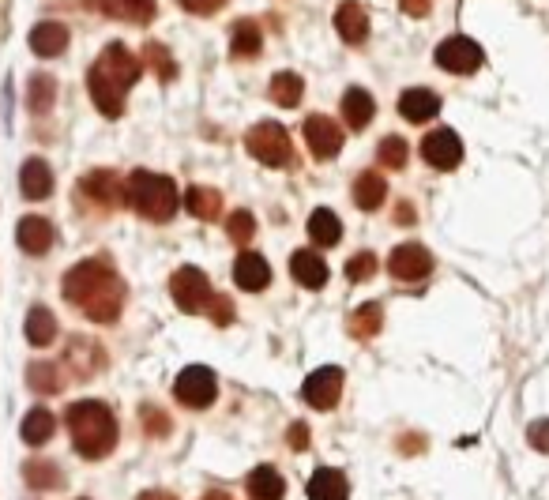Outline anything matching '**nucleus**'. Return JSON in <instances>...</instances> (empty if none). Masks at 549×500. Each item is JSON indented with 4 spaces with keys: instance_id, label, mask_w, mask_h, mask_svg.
I'll use <instances>...</instances> for the list:
<instances>
[{
    "instance_id": "f257e3e1",
    "label": "nucleus",
    "mask_w": 549,
    "mask_h": 500,
    "mask_svg": "<svg viewBox=\"0 0 549 500\" xmlns=\"http://www.w3.org/2000/svg\"><path fill=\"white\" fill-rule=\"evenodd\" d=\"M64 301L95 324H113L125 309V282L106 260H83L64 275Z\"/></svg>"
},
{
    "instance_id": "f03ea898",
    "label": "nucleus",
    "mask_w": 549,
    "mask_h": 500,
    "mask_svg": "<svg viewBox=\"0 0 549 500\" xmlns=\"http://www.w3.org/2000/svg\"><path fill=\"white\" fill-rule=\"evenodd\" d=\"M140 72H143V61L132 57L121 42L102 49V57H98V61L91 64V72H87V87H91V98H95L102 117H121V113H125V94L128 87L140 79Z\"/></svg>"
},
{
    "instance_id": "7ed1b4c3",
    "label": "nucleus",
    "mask_w": 549,
    "mask_h": 500,
    "mask_svg": "<svg viewBox=\"0 0 549 500\" xmlns=\"http://www.w3.org/2000/svg\"><path fill=\"white\" fill-rule=\"evenodd\" d=\"M68 433L83 459H106L117 444V418L106 403L83 399V403L68 407Z\"/></svg>"
},
{
    "instance_id": "20e7f679",
    "label": "nucleus",
    "mask_w": 549,
    "mask_h": 500,
    "mask_svg": "<svg viewBox=\"0 0 549 500\" xmlns=\"http://www.w3.org/2000/svg\"><path fill=\"white\" fill-rule=\"evenodd\" d=\"M125 200L143 219L151 222H170L181 207V196H177V185H173L166 173H151V170H136L125 181Z\"/></svg>"
},
{
    "instance_id": "39448f33",
    "label": "nucleus",
    "mask_w": 549,
    "mask_h": 500,
    "mask_svg": "<svg viewBox=\"0 0 549 500\" xmlns=\"http://www.w3.org/2000/svg\"><path fill=\"white\" fill-rule=\"evenodd\" d=\"M249 155L256 162H264L271 170H283V166H294V147H290V136H286L283 125H275V121H260V125L249 132Z\"/></svg>"
},
{
    "instance_id": "423d86ee",
    "label": "nucleus",
    "mask_w": 549,
    "mask_h": 500,
    "mask_svg": "<svg viewBox=\"0 0 549 500\" xmlns=\"http://www.w3.org/2000/svg\"><path fill=\"white\" fill-rule=\"evenodd\" d=\"M170 294L177 301V309L181 313H204L207 301H211V282L200 267H177L170 279Z\"/></svg>"
},
{
    "instance_id": "0eeeda50",
    "label": "nucleus",
    "mask_w": 549,
    "mask_h": 500,
    "mask_svg": "<svg viewBox=\"0 0 549 500\" xmlns=\"http://www.w3.org/2000/svg\"><path fill=\"white\" fill-rule=\"evenodd\" d=\"M173 395L192 410H204L215 403V395H219V380L215 373L207 369V365H189L185 373L177 376V384H173Z\"/></svg>"
},
{
    "instance_id": "6e6552de",
    "label": "nucleus",
    "mask_w": 549,
    "mask_h": 500,
    "mask_svg": "<svg viewBox=\"0 0 549 500\" xmlns=\"http://www.w3.org/2000/svg\"><path fill=\"white\" fill-rule=\"evenodd\" d=\"M482 46L471 42V38H463V34H455V38H444L437 46V64L444 72H452V76H471L482 68Z\"/></svg>"
},
{
    "instance_id": "1a4fd4ad",
    "label": "nucleus",
    "mask_w": 549,
    "mask_h": 500,
    "mask_svg": "<svg viewBox=\"0 0 549 500\" xmlns=\"http://www.w3.org/2000/svg\"><path fill=\"white\" fill-rule=\"evenodd\" d=\"M301 391H305V399H309L316 410H331L339 403V395H343V369H335V365L313 369V373L305 376Z\"/></svg>"
},
{
    "instance_id": "9d476101",
    "label": "nucleus",
    "mask_w": 549,
    "mask_h": 500,
    "mask_svg": "<svg viewBox=\"0 0 549 500\" xmlns=\"http://www.w3.org/2000/svg\"><path fill=\"white\" fill-rule=\"evenodd\" d=\"M422 158L433 170H455L463 162V143L452 128H437L422 140Z\"/></svg>"
},
{
    "instance_id": "9b49d317",
    "label": "nucleus",
    "mask_w": 549,
    "mask_h": 500,
    "mask_svg": "<svg viewBox=\"0 0 549 500\" xmlns=\"http://www.w3.org/2000/svg\"><path fill=\"white\" fill-rule=\"evenodd\" d=\"M305 143L316 158H335L343 147V128L324 113H313V117H305Z\"/></svg>"
},
{
    "instance_id": "f8f14e48",
    "label": "nucleus",
    "mask_w": 549,
    "mask_h": 500,
    "mask_svg": "<svg viewBox=\"0 0 549 500\" xmlns=\"http://www.w3.org/2000/svg\"><path fill=\"white\" fill-rule=\"evenodd\" d=\"M388 271H392L399 282H422L429 271H433V256L422 249V245H399L388 260Z\"/></svg>"
},
{
    "instance_id": "ddd939ff",
    "label": "nucleus",
    "mask_w": 549,
    "mask_h": 500,
    "mask_svg": "<svg viewBox=\"0 0 549 500\" xmlns=\"http://www.w3.org/2000/svg\"><path fill=\"white\" fill-rule=\"evenodd\" d=\"M79 192L91 200V204L98 207H117V204H125V185L117 181V173L110 170H95V173H87L83 181H79Z\"/></svg>"
},
{
    "instance_id": "4468645a",
    "label": "nucleus",
    "mask_w": 549,
    "mask_h": 500,
    "mask_svg": "<svg viewBox=\"0 0 549 500\" xmlns=\"http://www.w3.org/2000/svg\"><path fill=\"white\" fill-rule=\"evenodd\" d=\"M335 31L350 46H361L369 38V16H365V8H361L358 0H346V4L335 8Z\"/></svg>"
},
{
    "instance_id": "2eb2a0df",
    "label": "nucleus",
    "mask_w": 549,
    "mask_h": 500,
    "mask_svg": "<svg viewBox=\"0 0 549 500\" xmlns=\"http://www.w3.org/2000/svg\"><path fill=\"white\" fill-rule=\"evenodd\" d=\"M234 282L241 290H249V294H260L271 282V267H267V260L260 252H241L234 264Z\"/></svg>"
},
{
    "instance_id": "dca6fc26",
    "label": "nucleus",
    "mask_w": 549,
    "mask_h": 500,
    "mask_svg": "<svg viewBox=\"0 0 549 500\" xmlns=\"http://www.w3.org/2000/svg\"><path fill=\"white\" fill-rule=\"evenodd\" d=\"M53 226H49L42 215H27V219L19 222V230H16V241H19V249L23 252H31V256H46L49 245H53Z\"/></svg>"
},
{
    "instance_id": "f3484780",
    "label": "nucleus",
    "mask_w": 549,
    "mask_h": 500,
    "mask_svg": "<svg viewBox=\"0 0 549 500\" xmlns=\"http://www.w3.org/2000/svg\"><path fill=\"white\" fill-rule=\"evenodd\" d=\"M290 275H294L305 290H320V286L328 282V264H324L320 252L301 249V252H294V260H290Z\"/></svg>"
},
{
    "instance_id": "a211bd4d",
    "label": "nucleus",
    "mask_w": 549,
    "mask_h": 500,
    "mask_svg": "<svg viewBox=\"0 0 549 500\" xmlns=\"http://www.w3.org/2000/svg\"><path fill=\"white\" fill-rule=\"evenodd\" d=\"M399 113L407 117L410 125H425L429 117L440 113V98L433 91H425V87H410V91H403V98H399Z\"/></svg>"
},
{
    "instance_id": "6ab92c4d",
    "label": "nucleus",
    "mask_w": 549,
    "mask_h": 500,
    "mask_svg": "<svg viewBox=\"0 0 549 500\" xmlns=\"http://www.w3.org/2000/svg\"><path fill=\"white\" fill-rule=\"evenodd\" d=\"M19 188L27 200H46L53 192V170H49L42 158H27L23 170H19Z\"/></svg>"
},
{
    "instance_id": "aec40b11",
    "label": "nucleus",
    "mask_w": 549,
    "mask_h": 500,
    "mask_svg": "<svg viewBox=\"0 0 549 500\" xmlns=\"http://www.w3.org/2000/svg\"><path fill=\"white\" fill-rule=\"evenodd\" d=\"M106 16L125 19V23H151L155 19V0H91Z\"/></svg>"
},
{
    "instance_id": "412c9836",
    "label": "nucleus",
    "mask_w": 549,
    "mask_h": 500,
    "mask_svg": "<svg viewBox=\"0 0 549 500\" xmlns=\"http://www.w3.org/2000/svg\"><path fill=\"white\" fill-rule=\"evenodd\" d=\"M350 497V485H346L343 470L320 467L309 478V500H346Z\"/></svg>"
},
{
    "instance_id": "4be33fe9",
    "label": "nucleus",
    "mask_w": 549,
    "mask_h": 500,
    "mask_svg": "<svg viewBox=\"0 0 549 500\" xmlns=\"http://www.w3.org/2000/svg\"><path fill=\"white\" fill-rule=\"evenodd\" d=\"M31 49L38 57H61L64 49H68V27L64 23H38L31 31Z\"/></svg>"
},
{
    "instance_id": "5701e85b",
    "label": "nucleus",
    "mask_w": 549,
    "mask_h": 500,
    "mask_svg": "<svg viewBox=\"0 0 549 500\" xmlns=\"http://www.w3.org/2000/svg\"><path fill=\"white\" fill-rule=\"evenodd\" d=\"M245 489H249V497L252 500H283V493H286V482H283V474L275 467H256L245 478Z\"/></svg>"
},
{
    "instance_id": "b1692460",
    "label": "nucleus",
    "mask_w": 549,
    "mask_h": 500,
    "mask_svg": "<svg viewBox=\"0 0 549 500\" xmlns=\"http://www.w3.org/2000/svg\"><path fill=\"white\" fill-rule=\"evenodd\" d=\"M309 237H313V245H320V249L339 245V237H343V222H339V215L328 211V207H316L313 215H309Z\"/></svg>"
},
{
    "instance_id": "393cba45",
    "label": "nucleus",
    "mask_w": 549,
    "mask_h": 500,
    "mask_svg": "<svg viewBox=\"0 0 549 500\" xmlns=\"http://www.w3.org/2000/svg\"><path fill=\"white\" fill-rule=\"evenodd\" d=\"M68 365L76 369V376H95L102 365H106V354L98 350L91 339H72V346H68Z\"/></svg>"
},
{
    "instance_id": "a878e982",
    "label": "nucleus",
    "mask_w": 549,
    "mask_h": 500,
    "mask_svg": "<svg viewBox=\"0 0 549 500\" xmlns=\"http://www.w3.org/2000/svg\"><path fill=\"white\" fill-rule=\"evenodd\" d=\"M373 113H377V102H373V94L361 91V87H350L343 94V117L350 128H365L373 121Z\"/></svg>"
},
{
    "instance_id": "bb28decb",
    "label": "nucleus",
    "mask_w": 549,
    "mask_h": 500,
    "mask_svg": "<svg viewBox=\"0 0 549 500\" xmlns=\"http://www.w3.org/2000/svg\"><path fill=\"white\" fill-rule=\"evenodd\" d=\"M185 207H189L196 219L215 222L222 215V192H215V188L207 185H192L189 192H185Z\"/></svg>"
},
{
    "instance_id": "cd10ccee",
    "label": "nucleus",
    "mask_w": 549,
    "mask_h": 500,
    "mask_svg": "<svg viewBox=\"0 0 549 500\" xmlns=\"http://www.w3.org/2000/svg\"><path fill=\"white\" fill-rule=\"evenodd\" d=\"M384 196H388V185H384V177L373 170H365L354 181V204L361 207V211H377L380 204H384Z\"/></svg>"
},
{
    "instance_id": "c85d7f7f",
    "label": "nucleus",
    "mask_w": 549,
    "mask_h": 500,
    "mask_svg": "<svg viewBox=\"0 0 549 500\" xmlns=\"http://www.w3.org/2000/svg\"><path fill=\"white\" fill-rule=\"evenodd\" d=\"M301 94H305V79H301L298 72H279V76L271 79V102H275V106L294 110L301 102Z\"/></svg>"
},
{
    "instance_id": "c756f323",
    "label": "nucleus",
    "mask_w": 549,
    "mask_h": 500,
    "mask_svg": "<svg viewBox=\"0 0 549 500\" xmlns=\"http://www.w3.org/2000/svg\"><path fill=\"white\" fill-rule=\"evenodd\" d=\"M53 433H57V418H53L46 407H34L31 414L23 418V440H27L31 448H42Z\"/></svg>"
},
{
    "instance_id": "7c9ffc66",
    "label": "nucleus",
    "mask_w": 549,
    "mask_h": 500,
    "mask_svg": "<svg viewBox=\"0 0 549 500\" xmlns=\"http://www.w3.org/2000/svg\"><path fill=\"white\" fill-rule=\"evenodd\" d=\"M53 339H57V320H53L49 309L34 305L31 313H27V343L31 346H49Z\"/></svg>"
},
{
    "instance_id": "2f4dec72",
    "label": "nucleus",
    "mask_w": 549,
    "mask_h": 500,
    "mask_svg": "<svg viewBox=\"0 0 549 500\" xmlns=\"http://www.w3.org/2000/svg\"><path fill=\"white\" fill-rule=\"evenodd\" d=\"M260 27L252 23V19H237L234 23V34H230V49H234V57H256L260 53Z\"/></svg>"
},
{
    "instance_id": "473e14b6",
    "label": "nucleus",
    "mask_w": 549,
    "mask_h": 500,
    "mask_svg": "<svg viewBox=\"0 0 549 500\" xmlns=\"http://www.w3.org/2000/svg\"><path fill=\"white\" fill-rule=\"evenodd\" d=\"M27 102H31L34 113L53 110V102H57V79L46 76V72H38V76L27 83Z\"/></svg>"
},
{
    "instance_id": "72a5a7b5",
    "label": "nucleus",
    "mask_w": 549,
    "mask_h": 500,
    "mask_svg": "<svg viewBox=\"0 0 549 500\" xmlns=\"http://www.w3.org/2000/svg\"><path fill=\"white\" fill-rule=\"evenodd\" d=\"M27 384L42 395H57L64 388V376H61V365H49V361H38L27 369Z\"/></svg>"
},
{
    "instance_id": "f704fd0d",
    "label": "nucleus",
    "mask_w": 549,
    "mask_h": 500,
    "mask_svg": "<svg viewBox=\"0 0 549 500\" xmlns=\"http://www.w3.org/2000/svg\"><path fill=\"white\" fill-rule=\"evenodd\" d=\"M384 324V316H380V305H361L358 313L350 316V335H358V339H373Z\"/></svg>"
},
{
    "instance_id": "c9c22d12",
    "label": "nucleus",
    "mask_w": 549,
    "mask_h": 500,
    "mask_svg": "<svg viewBox=\"0 0 549 500\" xmlns=\"http://www.w3.org/2000/svg\"><path fill=\"white\" fill-rule=\"evenodd\" d=\"M377 158L388 166V170H403V166H407V143H403V136H388V140H380Z\"/></svg>"
},
{
    "instance_id": "e433bc0d",
    "label": "nucleus",
    "mask_w": 549,
    "mask_h": 500,
    "mask_svg": "<svg viewBox=\"0 0 549 500\" xmlns=\"http://www.w3.org/2000/svg\"><path fill=\"white\" fill-rule=\"evenodd\" d=\"M27 482L34 489H49V485L61 482V470L53 467V463H46V459H34V463H27Z\"/></svg>"
},
{
    "instance_id": "4c0bfd02",
    "label": "nucleus",
    "mask_w": 549,
    "mask_h": 500,
    "mask_svg": "<svg viewBox=\"0 0 549 500\" xmlns=\"http://www.w3.org/2000/svg\"><path fill=\"white\" fill-rule=\"evenodd\" d=\"M226 234L234 237L237 245H249L252 237H256V219H252L249 211H234L230 222H226Z\"/></svg>"
},
{
    "instance_id": "58836bf2",
    "label": "nucleus",
    "mask_w": 549,
    "mask_h": 500,
    "mask_svg": "<svg viewBox=\"0 0 549 500\" xmlns=\"http://www.w3.org/2000/svg\"><path fill=\"white\" fill-rule=\"evenodd\" d=\"M373 275H377V256H373V252H358V256H350V264H346V279L369 282Z\"/></svg>"
},
{
    "instance_id": "ea45409f",
    "label": "nucleus",
    "mask_w": 549,
    "mask_h": 500,
    "mask_svg": "<svg viewBox=\"0 0 549 500\" xmlns=\"http://www.w3.org/2000/svg\"><path fill=\"white\" fill-rule=\"evenodd\" d=\"M143 61L155 64L158 76H162V79H173V72H177V68H173V61H170V53H166V49L158 46V42H151V46H147V53H143Z\"/></svg>"
},
{
    "instance_id": "a19ab883",
    "label": "nucleus",
    "mask_w": 549,
    "mask_h": 500,
    "mask_svg": "<svg viewBox=\"0 0 549 500\" xmlns=\"http://www.w3.org/2000/svg\"><path fill=\"white\" fill-rule=\"evenodd\" d=\"M207 309H211V320H215V324H230V320H234V301H230V297H211Z\"/></svg>"
},
{
    "instance_id": "79ce46f5",
    "label": "nucleus",
    "mask_w": 549,
    "mask_h": 500,
    "mask_svg": "<svg viewBox=\"0 0 549 500\" xmlns=\"http://www.w3.org/2000/svg\"><path fill=\"white\" fill-rule=\"evenodd\" d=\"M143 422H147V429H151V437H166V429H170V418L158 414L155 407H143Z\"/></svg>"
},
{
    "instance_id": "37998d69",
    "label": "nucleus",
    "mask_w": 549,
    "mask_h": 500,
    "mask_svg": "<svg viewBox=\"0 0 549 500\" xmlns=\"http://www.w3.org/2000/svg\"><path fill=\"white\" fill-rule=\"evenodd\" d=\"M226 0H181V8L192 12V16H215Z\"/></svg>"
},
{
    "instance_id": "c03bdc74",
    "label": "nucleus",
    "mask_w": 549,
    "mask_h": 500,
    "mask_svg": "<svg viewBox=\"0 0 549 500\" xmlns=\"http://www.w3.org/2000/svg\"><path fill=\"white\" fill-rule=\"evenodd\" d=\"M527 440H531L538 452H546L549 455V422H534L531 425V433H527Z\"/></svg>"
},
{
    "instance_id": "a18cd8bd",
    "label": "nucleus",
    "mask_w": 549,
    "mask_h": 500,
    "mask_svg": "<svg viewBox=\"0 0 549 500\" xmlns=\"http://www.w3.org/2000/svg\"><path fill=\"white\" fill-rule=\"evenodd\" d=\"M399 4H403L407 16H425L429 12V0H399Z\"/></svg>"
},
{
    "instance_id": "49530a36",
    "label": "nucleus",
    "mask_w": 549,
    "mask_h": 500,
    "mask_svg": "<svg viewBox=\"0 0 549 500\" xmlns=\"http://www.w3.org/2000/svg\"><path fill=\"white\" fill-rule=\"evenodd\" d=\"M305 433H309V429H305L301 422H294V425H290V444H294V448H305V444H309V437H305Z\"/></svg>"
},
{
    "instance_id": "de8ad7c7",
    "label": "nucleus",
    "mask_w": 549,
    "mask_h": 500,
    "mask_svg": "<svg viewBox=\"0 0 549 500\" xmlns=\"http://www.w3.org/2000/svg\"><path fill=\"white\" fill-rule=\"evenodd\" d=\"M395 219L403 222V226H410V219H414V207H410V204H399V211H395Z\"/></svg>"
},
{
    "instance_id": "09e8293b",
    "label": "nucleus",
    "mask_w": 549,
    "mask_h": 500,
    "mask_svg": "<svg viewBox=\"0 0 549 500\" xmlns=\"http://www.w3.org/2000/svg\"><path fill=\"white\" fill-rule=\"evenodd\" d=\"M140 500H177L173 493H158V489H151V493H143Z\"/></svg>"
},
{
    "instance_id": "8fccbe9b",
    "label": "nucleus",
    "mask_w": 549,
    "mask_h": 500,
    "mask_svg": "<svg viewBox=\"0 0 549 500\" xmlns=\"http://www.w3.org/2000/svg\"><path fill=\"white\" fill-rule=\"evenodd\" d=\"M204 500H234V497H226V493H207Z\"/></svg>"
}]
</instances>
